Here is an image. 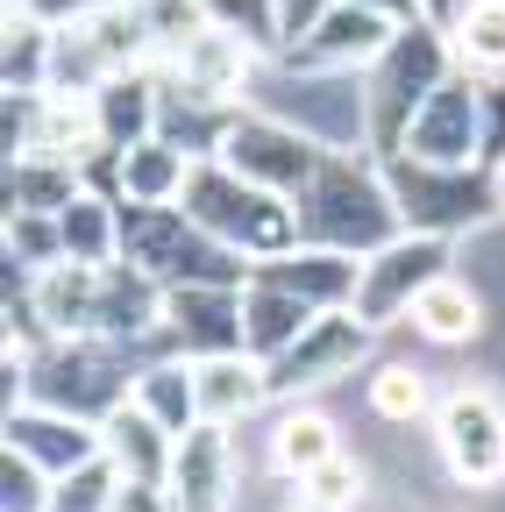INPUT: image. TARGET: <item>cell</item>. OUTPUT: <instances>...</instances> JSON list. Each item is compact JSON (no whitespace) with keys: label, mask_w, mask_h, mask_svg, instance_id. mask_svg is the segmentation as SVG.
<instances>
[{"label":"cell","mask_w":505,"mask_h":512,"mask_svg":"<svg viewBox=\"0 0 505 512\" xmlns=\"http://www.w3.org/2000/svg\"><path fill=\"white\" fill-rule=\"evenodd\" d=\"M392 235H406V214L392 200L385 178H370L356 157H321L313 185L299 192V242H321V249H349V256H370L385 249Z\"/></svg>","instance_id":"6da1fadb"},{"label":"cell","mask_w":505,"mask_h":512,"mask_svg":"<svg viewBox=\"0 0 505 512\" xmlns=\"http://www.w3.org/2000/svg\"><path fill=\"white\" fill-rule=\"evenodd\" d=\"M178 207L193 214L200 228H214L221 242H235L242 256H285V249H299V207H285V192H271V185H249L221 157L193 164Z\"/></svg>","instance_id":"7a4b0ae2"},{"label":"cell","mask_w":505,"mask_h":512,"mask_svg":"<svg viewBox=\"0 0 505 512\" xmlns=\"http://www.w3.org/2000/svg\"><path fill=\"white\" fill-rule=\"evenodd\" d=\"M449 64H456V50H449V29L441 22H406L392 43H385V57L377 64H363V79H370V150L377 157H392L399 143H406V128H413V114L427 107V93L449 79Z\"/></svg>","instance_id":"3957f363"},{"label":"cell","mask_w":505,"mask_h":512,"mask_svg":"<svg viewBox=\"0 0 505 512\" xmlns=\"http://www.w3.org/2000/svg\"><path fill=\"white\" fill-rule=\"evenodd\" d=\"M264 107L285 114L299 136L321 150H356L370 143V79H356L349 64H278L264 79Z\"/></svg>","instance_id":"277c9868"},{"label":"cell","mask_w":505,"mask_h":512,"mask_svg":"<svg viewBox=\"0 0 505 512\" xmlns=\"http://www.w3.org/2000/svg\"><path fill=\"white\" fill-rule=\"evenodd\" d=\"M29 399L72 420H107L129 392V342L107 335H57L50 356H29Z\"/></svg>","instance_id":"5b68a950"},{"label":"cell","mask_w":505,"mask_h":512,"mask_svg":"<svg viewBox=\"0 0 505 512\" xmlns=\"http://www.w3.org/2000/svg\"><path fill=\"white\" fill-rule=\"evenodd\" d=\"M385 185H392V200L406 214V228L420 235H456V228H484L505 214L498 200V171L484 178V164H420V157H385Z\"/></svg>","instance_id":"8992f818"},{"label":"cell","mask_w":505,"mask_h":512,"mask_svg":"<svg viewBox=\"0 0 505 512\" xmlns=\"http://www.w3.org/2000/svg\"><path fill=\"white\" fill-rule=\"evenodd\" d=\"M434 448H441V470L463 491H498L505 484V399L491 384H456L434 413Z\"/></svg>","instance_id":"52a82bcc"},{"label":"cell","mask_w":505,"mask_h":512,"mask_svg":"<svg viewBox=\"0 0 505 512\" xmlns=\"http://www.w3.org/2000/svg\"><path fill=\"white\" fill-rule=\"evenodd\" d=\"M228 171H242L249 185H271L285 192V200H299V192L313 185V171H321V143L299 136V128L285 114H228L221 128V150H214Z\"/></svg>","instance_id":"ba28073f"},{"label":"cell","mask_w":505,"mask_h":512,"mask_svg":"<svg viewBox=\"0 0 505 512\" xmlns=\"http://www.w3.org/2000/svg\"><path fill=\"white\" fill-rule=\"evenodd\" d=\"M370 335H377V328H370L356 306L313 313V320H306V335L264 363V370H271V399H299V392H321V384L349 377V370L370 356Z\"/></svg>","instance_id":"9c48e42d"},{"label":"cell","mask_w":505,"mask_h":512,"mask_svg":"<svg viewBox=\"0 0 505 512\" xmlns=\"http://www.w3.org/2000/svg\"><path fill=\"white\" fill-rule=\"evenodd\" d=\"M434 271H449V235H420V228L392 235L385 249H370V256H363L356 313L370 320V328H385V320H399V313L420 299V285H427Z\"/></svg>","instance_id":"30bf717a"},{"label":"cell","mask_w":505,"mask_h":512,"mask_svg":"<svg viewBox=\"0 0 505 512\" xmlns=\"http://www.w3.org/2000/svg\"><path fill=\"white\" fill-rule=\"evenodd\" d=\"M406 157H420V164H484V100H477V79L470 72H449L434 93H427V107L413 114V128H406V143H399ZM392 150V157H399Z\"/></svg>","instance_id":"8fae6325"},{"label":"cell","mask_w":505,"mask_h":512,"mask_svg":"<svg viewBox=\"0 0 505 512\" xmlns=\"http://www.w3.org/2000/svg\"><path fill=\"white\" fill-rule=\"evenodd\" d=\"M257 57H264V43H249L242 29H228V22L214 15L207 29H193V36H185V43L171 50V72H178L185 100L228 107L235 93L257 86Z\"/></svg>","instance_id":"7c38bea8"},{"label":"cell","mask_w":505,"mask_h":512,"mask_svg":"<svg viewBox=\"0 0 505 512\" xmlns=\"http://www.w3.org/2000/svg\"><path fill=\"white\" fill-rule=\"evenodd\" d=\"M164 491L178 512H228L235 505V441L221 420H200V427L178 434Z\"/></svg>","instance_id":"4fadbf2b"},{"label":"cell","mask_w":505,"mask_h":512,"mask_svg":"<svg viewBox=\"0 0 505 512\" xmlns=\"http://www.w3.org/2000/svg\"><path fill=\"white\" fill-rule=\"evenodd\" d=\"M164 328L185 356L242 349V285H164Z\"/></svg>","instance_id":"5bb4252c"},{"label":"cell","mask_w":505,"mask_h":512,"mask_svg":"<svg viewBox=\"0 0 505 512\" xmlns=\"http://www.w3.org/2000/svg\"><path fill=\"white\" fill-rule=\"evenodd\" d=\"M406 22H392V15H377V8H363V0H335V8L313 22L299 43H285L278 57H292V64H377L385 57V43L399 36Z\"/></svg>","instance_id":"9a60e30c"},{"label":"cell","mask_w":505,"mask_h":512,"mask_svg":"<svg viewBox=\"0 0 505 512\" xmlns=\"http://www.w3.org/2000/svg\"><path fill=\"white\" fill-rule=\"evenodd\" d=\"M249 278H271V285H285V292H299L306 306H356V278H363V264L349 249H321V242H299V249H285V256H257L249 264Z\"/></svg>","instance_id":"2e32d148"},{"label":"cell","mask_w":505,"mask_h":512,"mask_svg":"<svg viewBox=\"0 0 505 512\" xmlns=\"http://www.w3.org/2000/svg\"><path fill=\"white\" fill-rule=\"evenodd\" d=\"M8 448L36 456L50 477H65L79 463H93L107 434H93V420H72V413H50V406H8Z\"/></svg>","instance_id":"e0dca14e"},{"label":"cell","mask_w":505,"mask_h":512,"mask_svg":"<svg viewBox=\"0 0 505 512\" xmlns=\"http://www.w3.org/2000/svg\"><path fill=\"white\" fill-rule=\"evenodd\" d=\"M100 434H107V456L121 463V477H129V484H164V477H171L178 434H171L143 399H121V406L100 420Z\"/></svg>","instance_id":"ac0fdd59"},{"label":"cell","mask_w":505,"mask_h":512,"mask_svg":"<svg viewBox=\"0 0 505 512\" xmlns=\"http://www.w3.org/2000/svg\"><path fill=\"white\" fill-rule=\"evenodd\" d=\"M185 178H193V150L171 136H143L136 150H114V185L129 207H171Z\"/></svg>","instance_id":"d6986e66"},{"label":"cell","mask_w":505,"mask_h":512,"mask_svg":"<svg viewBox=\"0 0 505 512\" xmlns=\"http://www.w3.org/2000/svg\"><path fill=\"white\" fill-rule=\"evenodd\" d=\"M193 377H200V420H221V427L249 420V413L271 399V370L249 356V349H235V356H200Z\"/></svg>","instance_id":"ffe728a7"},{"label":"cell","mask_w":505,"mask_h":512,"mask_svg":"<svg viewBox=\"0 0 505 512\" xmlns=\"http://www.w3.org/2000/svg\"><path fill=\"white\" fill-rule=\"evenodd\" d=\"M313 313H321V306H306L299 292H285L271 278H249V292H242V349L257 356V363H271L278 349H292L306 335Z\"/></svg>","instance_id":"44dd1931"},{"label":"cell","mask_w":505,"mask_h":512,"mask_svg":"<svg viewBox=\"0 0 505 512\" xmlns=\"http://www.w3.org/2000/svg\"><path fill=\"white\" fill-rule=\"evenodd\" d=\"M406 313H413V328L427 342H470L484 328V285L477 278H456V271H434Z\"/></svg>","instance_id":"7402d4cb"},{"label":"cell","mask_w":505,"mask_h":512,"mask_svg":"<svg viewBox=\"0 0 505 512\" xmlns=\"http://www.w3.org/2000/svg\"><path fill=\"white\" fill-rule=\"evenodd\" d=\"M79 171H86V164L50 157V150H22V157H8V214H65L79 192H86Z\"/></svg>","instance_id":"603a6c76"},{"label":"cell","mask_w":505,"mask_h":512,"mask_svg":"<svg viewBox=\"0 0 505 512\" xmlns=\"http://www.w3.org/2000/svg\"><path fill=\"white\" fill-rule=\"evenodd\" d=\"M100 128H107V150H136L143 136H157V114H164V93L143 79V72H114L100 93Z\"/></svg>","instance_id":"cb8c5ba5"},{"label":"cell","mask_w":505,"mask_h":512,"mask_svg":"<svg viewBox=\"0 0 505 512\" xmlns=\"http://www.w3.org/2000/svg\"><path fill=\"white\" fill-rule=\"evenodd\" d=\"M328 456H342V441H335V420L328 413H313V406H292L278 427H271V470H285V477H313Z\"/></svg>","instance_id":"d4e9b609"},{"label":"cell","mask_w":505,"mask_h":512,"mask_svg":"<svg viewBox=\"0 0 505 512\" xmlns=\"http://www.w3.org/2000/svg\"><path fill=\"white\" fill-rule=\"evenodd\" d=\"M57 235H65L72 264H114L121 256V207H107L100 192H79V200L57 214Z\"/></svg>","instance_id":"484cf974"},{"label":"cell","mask_w":505,"mask_h":512,"mask_svg":"<svg viewBox=\"0 0 505 512\" xmlns=\"http://www.w3.org/2000/svg\"><path fill=\"white\" fill-rule=\"evenodd\" d=\"M449 50L470 79L505 72V0H470V8L449 22Z\"/></svg>","instance_id":"4316f807"},{"label":"cell","mask_w":505,"mask_h":512,"mask_svg":"<svg viewBox=\"0 0 505 512\" xmlns=\"http://www.w3.org/2000/svg\"><path fill=\"white\" fill-rule=\"evenodd\" d=\"M50 50H57V29L8 8V57H0V79L8 93H50Z\"/></svg>","instance_id":"83f0119b"},{"label":"cell","mask_w":505,"mask_h":512,"mask_svg":"<svg viewBox=\"0 0 505 512\" xmlns=\"http://www.w3.org/2000/svg\"><path fill=\"white\" fill-rule=\"evenodd\" d=\"M136 399H143L171 434L200 427V377L185 370V363H150V370H136Z\"/></svg>","instance_id":"f1b7e54d"},{"label":"cell","mask_w":505,"mask_h":512,"mask_svg":"<svg viewBox=\"0 0 505 512\" xmlns=\"http://www.w3.org/2000/svg\"><path fill=\"white\" fill-rule=\"evenodd\" d=\"M121 484H129V477H121V463L100 448L93 463H79V470H65V477H57L50 512H121Z\"/></svg>","instance_id":"f546056e"},{"label":"cell","mask_w":505,"mask_h":512,"mask_svg":"<svg viewBox=\"0 0 505 512\" xmlns=\"http://www.w3.org/2000/svg\"><path fill=\"white\" fill-rule=\"evenodd\" d=\"M370 413L385 420V427H413L420 413H427V370H413V363H385L370 377Z\"/></svg>","instance_id":"4dcf8cb0"},{"label":"cell","mask_w":505,"mask_h":512,"mask_svg":"<svg viewBox=\"0 0 505 512\" xmlns=\"http://www.w3.org/2000/svg\"><path fill=\"white\" fill-rule=\"evenodd\" d=\"M50 491H57V477L36 456L8 448V463H0V512H50Z\"/></svg>","instance_id":"1f68e13d"},{"label":"cell","mask_w":505,"mask_h":512,"mask_svg":"<svg viewBox=\"0 0 505 512\" xmlns=\"http://www.w3.org/2000/svg\"><path fill=\"white\" fill-rule=\"evenodd\" d=\"M65 256V235H57V214H8V264L43 271Z\"/></svg>","instance_id":"d6a6232c"},{"label":"cell","mask_w":505,"mask_h":512,"mask_svg":"<svg viewBox=\"0 0 505 512\" xmlns=\"http://www.w3.org/2000/svg\"><path fill=\"white\" fill-rule=\"evenodd\" d=\"M363 484H370V477H363L356 456H328L321 470L306 477V505H321V512H356V505H363Z\"/></svg>","instance_id":"836d02e7"},{"label":"cell","mask_w":505,"mask_h":512,"mask_svg":"<svg viewBox=\"0 0 505 512\" xmlns=\"http://www.w3.org/2000/svg\"><path fill=\"white\" fill-rule=\"evenodd\" d=\"M477 100H484V171L505 164V72L477 79Z\"/></svg>","instance_id":"e575fe53"},{"label":"cell","mask_w":505,"mask_h":512,"mask_svg":"<svg viewBox=\"0 0 505 512\" xmlns=\"http://www.w3.org/2000/svg\"><path fill=\"white\" fill-rule=\"evenodd\" d=\"M8 8H22V15H36V22H50V29H72V22L114 8V0H8Z\"/></svg>","instance_id":"d590c367"},{"label":"cell","mask_w":505,"mask_h":512,"mask_svg":"<svg viewBox=\"0 0 505 512\" xmlns=\"http://www.w3.org/2000/svg\"><path fill=\"white\" fill-rule=\"evenodd\" d=\"M328 8H335V0H278V36H285V43H299V36L321 22ZM285 43H278V50H285Z\"/></svg>","instance_id":"8d00e7d4"},{"label":"cell","mask_w":505,"mask_h":512,"mask_svg":"<svg viewBox=\"0 0 505 512\" xmlns=\"http://www.w3.org/2000/svg\"><path fill=\"white\" fill-rule=\"evenodd\" d=\"M121 512H178L164 484H121Z\"/></svg>","instance_id":"74e56055"},{"label":"cell","mask_w":505,"mask_h":512,"mask_svg":"<svg viewBox=\"0 0 505 512\" xmlns=\"http://www.w3.org/2000/svg\"><path fill=\"white\" fill-rule=\"evenodd\" d=\"M463 8H470V0H420V15H427V22H441V29H449Z\"/></svg>","instance_id":"f35d334b"},{"label":"cell","mask_w":505,"mask_h":512,"mask_svg":"<svg viewBox=\"0 0 505 512\" xmlns=\"http://www.w3.org/2000/svg\"><path fill=\"white\" fill-rule=\"evenodd\" d=\"M363 8H377V15H392V22H420V0H363Z\"/></svg>","instance_id":"ab89813d"},{"label":"cell","mask_w":505,"mask_h":512,"mask_svg":"<svg viewBox=\"0 0 505 512\" xmlns=\"http://www.w3.org/2000/svg\"><path fill=\"white\" fill-rule=\"evenodd\" d=\"M498 200H505V164H498Z\"/></svg>","instance_id":"60d3db41"},{"label":"cell","mask_w":505,"mask_h":512,"mask_svg":"<svg viewBox=\"0 0 505 512\" xmlns=\"http://www.w3.org/2000/svg\"><path fill=\"white\" fill-rule=\"evenodd\" d=\"M299 512H321V505H299Z\"/></svg>","instance_id":"b9f144b4"}]
</instances>
